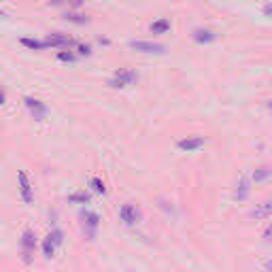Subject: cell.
Masks as SVG:
<instances>
[{"mask_svg": "<svg viewBox=\"0 0 272 272\" xmlns=\"http://www.w3.org/2000/svg\"><path fill=\"white\" fill-rule=\"evenodd\" d=\"M19 245H21V257H24V262L30 264L32 262V255H34V249H36V236H34V232L26 230L24 234H21Z\"/></svg>", "mask_w": 272, "mask_h": 272, "instance_id": "6da1fadb", "label": "cell"}, {"mask_svg": "<svg viewBox=\"0 0 272 272\" xmlns=\"http://www.w3.org/2000/svg\"><path fill=\"white\" fill-rule=\"evenodd\" d=\"M62 240H64L62 230H58V227H55V230H51V232L47 234L45 242H43V255H45V257H51V255L55 253V247H58Z\"/></svg>", "mask_w": 272, "mask_h": 272, "instance_id": "7a4b0ae2", "label": "cell"}, {"mask_svg": "<svg viewBox=\"0 0 272 272\" xmlns=\"http://www.w3.org/2000/svg\"><path fill=\"white\" fill-rule=\"evenodd\" d=\"M138 79V75L134 73V70H130V68H119L117 73H115V77L111 79L109 85L111 87H126V85H130V83H134Z\"/></svg>", "mask_w": 272, "mask_h": 272, "instance_id": "3957f363", "label": "cell"}, {"mask_svg": "<svg viewBox=\"0 0 272 272\" xmlns=\"http://www.w3.org/2000/svg\"><path fill=\"white\" fill-rule=\"evenodd\" d=\"M83 219V230H85V238L87 240H94V236H96V230H98V224H100V217L96 213H92V210H87V213L81 215Z\"/></svg>", "mask_w": 272, "mask_h": 272, "instance_id": "277c9868", "label": "cell"}, {"mask_svg": "<svg viewBox=\"0 0 272 272\" xmlns=\"http://www.w3.org/2000/svg\"><path fill=\"white\" fill-rule=\"evenodd\" d=\"M130 47L136 49V51H143V53H164L166 51V45L153 43V41H130Z\"/></svg>", "mask_w": 272, "mask_h": 272, "instance_id": "5b68a950", "label": "cell"}, {"mask_svg": "<svg viewBox=\"0 0 272 272\" xmlns=\"http://www.w3.org/2000/svg\"><path fill=\"white\" fill-rule=\"evenodd\" d=\"M24 102H26L28 111H30V115L36 121H41L47 115V107H45V102H41V100H36V98H32V96H26Z\"/></svg>", "mask_w": 272, "mask_h": 272, "instance_id": "8992f818", "label": "cell"}, {"mask_svg": "<svg viewBox=\"0 0 272 272\" xmlns=\"http://www.w3.org/2000/svg\"><path fill=\"white\" fill-rule=\"evenodd\" d=\"M119 217H121V221H124V224L134 225L136 221L141 219V210H138L134 204H124V207H121V210H119Z\"/></svg>", "mask_w": 272, "mask_h": 272, "instance_id": "52a82bcc", "label": "cell"}, {"mask_svg": "<svg viewBox=\"0 0 272 272\" xmlns=\"http://www.w3.org/2000/svg\"><path fill=\"white\" fill-rule=\"evenodd\" d=\"M45 43H47V47L51 45V47H68V45H73V38H70L68 34H62V32H53V34H49L45 38Z\"/></svg>", "mask_w": 272, "mask_h": 272, "instance_id": "ba28073f", "label": "cell"}, {"mask_svg": "<svg viewBox=\"0 0 272 272\" xmlns=\"http://www.w3.org/2000/svg\"><path fill=\"white\" fill-rule=\"evenodd\" d=\"M19 179V193H21V200H24L26 204L32 202V187H30V181H28V175L21 170V173L17 175Z\"/></svg>", "mask_w": 272, "mask_h": 272, "instance_id": "9c48e42d", "label": "cell"}, {"mask_svg": "<svg viewBox=\"0 0 272 272\" xmlns=\"http://www.w3.org/2000/svg\"><path fill=\"white\" fill-rule=\"evenodd\" d=\"M204 145V138L202 136H187V138H181L179 141V147L183 151H196Z\"/></svg>", "mask_w": 272, "mask_h": 272, "instance_id": "30bf717a", "label": "cell"}, {"mask_svg": "<svg viewBox=\"0 0 272 272\" xmlns=\"http://www.w3.org/2000/svg\"><path fill=\"white\" fill-rule=\"evenodd\" d=\"M193 41L196 43H210L217 38V34H215L213 30H207V28H198V30H193Z\"/></svg>", "mask_w": 272, "mask_h": 272, "instance_id": "8fae6325", "label": "cell"}, {"mask_svg": "<svg viewBox=\"0 0 272 272\" xmlns=\"http://www.w3.org/2000/svg\"><path fill=\"white\" fill-rule=\"evenodd\" d=\"M268 215H272V200H266V202H262L259 207H255L251 210V217H255V219H264Z\"/></svg>", "mask_w": 272, "mask_h": 272, "instance_id": "7c38bea8", "label": "cell"}, {"mask_svg": "<svg viewBox=\"0 0 272 272\" xmlns=\"http://www.w3.org/2000/svg\"><path fill=\"white\" fill-rule=\"evenodd\" d=\"M168 30H170V21L164 19V17L151 24V32H153V34H164V32H168Z\"/></svg>", "mask_w": 272, "mask_h": 272, "instance_id": "4fadbf2b", "label": "cell"}, {"mask_svg": "<svg viewBox=\"0 0 272 272\" xmlns=\"http://www.w3.org/2000/svg\"><path fill=\"white\" fill-rule=\"evenodd\" d=\"M21 45L28 49H45L47 43L45 41H36V38H21Z\"/></svg>", "mask_w": 272, "mask_h": 272, "instance_id": "5bb4252c", "label": "cell"}, {"mask_svg": "<svg viewBox=\"0 0 272 272\" xmlns=\"http://www.w3.org/2000/svg\"><path fill=\"white\" fill-rule=\"evenodd\" d=\"M68 202H81V204H85V202H90V193H87V192L70 193V196H68Z\"/></svg>", "mask_w": 272, "mask_h": 272, "instance_id": "9a60e30c", "label": "cell"}, {"mask_svg": "<svg viewBox=\"0 0 272 272\" xmlns=\"http://www.w3.org/2000/svg\"><path fill=\"white\" fill-rule=\"evenodd\" d=\"M66 19L77 21V24H87V17H85V15H81V13H73V11H68V13H66Z\"/></svg>", "mask_w": 272, "mask_h": 272, "instance_id": "2e32d148", "label": "cell"}, {"mask_svg": "<svg viewBox=\"0 0 272 272\" xmlns=\"http://www.w3.org/2000/svg\"><path fill=\"white\" fill-rule=\"evenodd\" d=\"M270 175H272V170H270V168H259V170H255L253 181H264L266 176H270Z\"/></svg>", "mask_w": 272, "mask_h": 272, "instance_id": "e0dca14e", "label": "cell"}, {"mask_svg": "<svg viewBox=\"0 0 272 272\" xmlns=\"http://www.w3.org/2000/svg\"><path fill=\"white\" fill-rule=\"evenodd\" d=\"M90 185H92V190L94 192H98V193H104V183L98 179V176H94V179L90 181Z\"/></svg>", "mask_w": 272, "mask_h": 272, "instance_id": "ac0fdd59", "label": "cell"}, {"mask_svg": "<svg viewBox=\"0 0 272 272\" xmlns=\"http://www.w3.org/2000/svg\"><path fill=\"white\" fill-rule=\"evenodd\" d=\"M58 58L62 60V62H73V60H75V53H66V51H60V53H58Z\"/></svg>", "mask_w": 272, "mask_h": 272, "instance_id": "d6986e66", "label": "cell"}, {"mask_svg": "<svg viewBox=\"0 0 272 272\" xmlns=\"http://www.w3.org/2000/svg\"><path fill=\"white\" fill-rule=\"evenodd\" d=\"M238 187H240V192H236V196H238V198L242 200V198L247 196V181L242 179V181H240V185H238Z\"/></svg>", "mask_w": 272, "mask_h": 272, "instance_id": "ffe728a7", "label": "cell"}, {"mask_svg": "<svg viewBox=\"0 0 272 272\" xmlns=\"http://www.w3.org/2000/svg\"><path fill=\"white\" fill-rule=\"evenodd\" d=\"M79 53L81 55H90L92 53V47L90 45H79Z\"/></svg>", "mask_w": 272, "mask_h": 272, "instance_id": "44dd1931", "label": "cell"}, {"mask_svg": "<svg viewBox=\"0 0 272 272\" xmlns=\"http://www.w3.org/2000/svg\"><path fill=\"white\" fill-rule=\"evenodd\" d=\"M264 238H266V240H272V224H270L268 227H266V232H264Z\"/></svg>", "mask_w": 272, "mask_h": 272, "instance_id": "7402d4cb", "label": "cell"}, {"mask_svg": "<svg viewBox=\"0 0 272 272\" xmlns=\"http://www.w3.org/2000/svg\"><path fill=\"white\" fill-rule=\"evenodd\" d=\"M264 13H266V15H272V4H266V7H264Z\"/></svg>", "mask_w": 272, "mask_h": 272, "instance_id": "603a6c76", "label": "cell"}, {"mask_svg": "<svg viewBox=\"0 0 272 272\" xmlns=\"http://www.w3.org/2000/svg\"><path fill=\"white\" fill-rule=\"evenodd\" d=\"M4 100H7V96H4V90L0 87V104H4Z\"/></svg>", "mask_w": 272, "mask_h": 272, "instance_id": "cb8c5ba5", "label": "cell"}, {"mask_svg": "<svg viewBox=\"0 0 272 272\" xmlns=\"http://www.w3.org/2000/svg\"><path fill=\"white\" fill-rule=\"evenodd\" d=\"M266 268H268V270H272V259H270V262H266Z\"/></svg>", "mask_w": 272, "mask_h": 272, "instance_id": "d4e9b609", "label": "cell"}]
</instances>
